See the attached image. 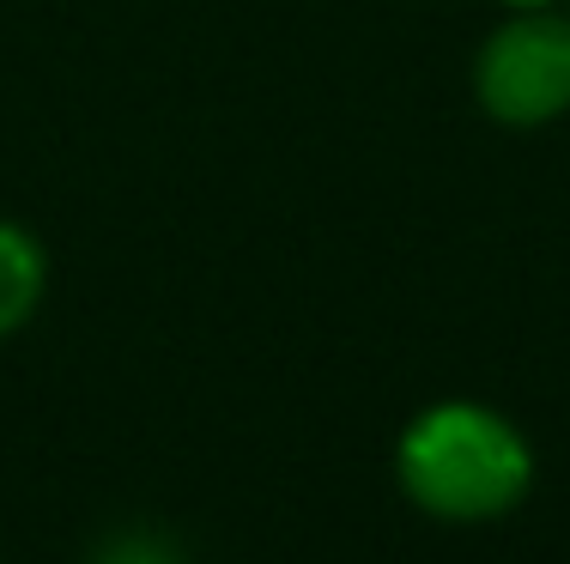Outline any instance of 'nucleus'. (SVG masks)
I'll return each mask as SVG.
<instances>
[{
    "label": "nucleus",
    "mask_w": 570,
    "mask_h": 564,
    "mask_svg": "<svg viewBox=\"0 0 570 564\" xmlns=\"http://www.w3.org/2000/svg\"><path fill=\"white\" fill-rule=\"evenodd\" d=\"M395 486L431 522H504L534 492V443L485 400H431L395 437Z\"/></svg>",
    "instance_id": "1"
},
{
    "label": "nucleus",
    "mask_w": 570,
    "mask_h": 564,
    "mask_svg": "<svg viewBox=\"0 0 570 564\" xmlns=\"http://www.w3.org/2000/svg\"><path fill=\"white\" fill-rule=\"evenodd\" d=\"M504 12H528V7H559V0H498Z\"/></svg>",
    "instance_id": "5"
},
{
    "label": "nucleus",
    "mask_w": 570,
    "mask_h": 564,
    "mask_svg": "<svg viewBox=\"0 0 570 564\" xmlns=\"http://www.w3.org/2000/svg\"><path fill=\"white\" fill-rule=\"evenodd\" d=\"M86 564H188V558H183V546H176L170 534H158V528H146V522H134V528L104 534V541L91 546Z\"/></svg>",
    "instance_id": "4"
},
{
    "label": "nucleus",
    "mask_w": 570,
    "mask_h": 564,
    "mask_svg": "<svg viewBox=\"0 0 570 564\" xmlns=\"http://www.w3.org/2000/svg\"><path fill=\"white\" fill-rule=\"evenodd\" d=\"M473 103L498 128H552L570 116V12H504L473 49Z\"/></svg>",
    "instance_id": "2"
},
{
    "label": "nucleus",
    "mask_w": 570,
    "mask_h": 564,
    "mask_svg": "<svg viewBox=\"0 0 570 564\" xmlns=\"http://www.w3.org/2000/svg\"><path fill=\"white\" fill-rule=\"evenodd\" d=\"M49 298V249L31 225L0 219V340L24 334Z\"/></svg>",
    "instance_id": "3"
}]
</instances>
